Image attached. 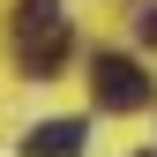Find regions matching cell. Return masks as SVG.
Listing matches in <instances>:
<instances>
[{
  "label": "cell",
  "mask_w": 157,
  "mask_h": 157,
  "mask_svg": "<svg viewBox=\"0 0 157 157\" xmlns=\"http://www.w3.org/2000/svg\"><path fill=\"white\" fill-rule=\"evenodd\" d=\"M15 30H23V67L30 75H52L67 52V15L60 0H15Z\"/></svg>",
  "instance_id": "obj_1"
},
{
  "label": "cell",
  "mask_w": 157,
  "mask_h": 157,
  "mask_svg": "<svg viewBox=\"0 0 157 157\" xmlns=\"http://www.w3.org/2000/svg\"><path fill=\"white\" fill-rule=\"evenodd\" d=\"M90 97H97V112H142L150 105V75L127 52H97L90 60Z\"/></svg>",
  "instance_id": "obj_2"
},
{
  "label": "cell",
  "mask_w": 157,
  "mask_h": 157,
  "mask_svg": "<svg viewBox=\"0 0 157 157\" xmlns=\"http://www.w3.org/2000/svg\"><path fill=\"white\" fill-rule=\"evenodd\" d=\"M82 120H45V127H30L23 135V157H82Z\"/></svg>",
  "instance_id": "obj_3"
},
{
  "label": "cell",
  "mask_w": 157,
  "mask_h": 157,
  "mask_svg": "<svg viewBox=\"0 0 157 157\" xmlns=\"http://www.w3.org/2000/svg\"><path fill=\"white\" fill-rule=\"evenodd\" d=\"M135 30H142V37H150V45H157V0H150V8H142V15H135Z\"/></svg>",
  "instance_id": "obj_4"
},
{
  "label": "cell",
  "mask_w": 157,
  "mask_h": 157,
  "mask_svg": "<svg viewBox=\"0 0 157 157\" xmlns=\"http://www.w3.org/2000/svg\"><path fill=\"white\" fill-rule=\"evenodd\" d=\"M142 157H157V150H142Z\"/></svg>",
  "instance_id": "obj_5"
}]
</instances>
